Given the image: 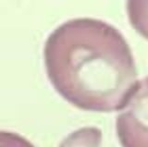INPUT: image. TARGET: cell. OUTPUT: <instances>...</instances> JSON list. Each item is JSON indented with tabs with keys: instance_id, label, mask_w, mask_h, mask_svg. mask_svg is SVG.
Segmentation results:
<instances>
[{
	"instance_id": "1",
	"label": "cell",
	"mask_w": 148,
	"mask_h": 147,
	"mask_svg": "<svg viewBox=\"0 0 148 147\" xmlns=\"http://www.w3.org/2000/svg\"><path fill=\"white\" fill-rule=\"evenodd\" d=\"M44 57L55 90L87 111L121 110L138 83L128 42L101 20L77 18L59 25L45 41Z\"/></svg>"
},
{
	"instance_id": "2",
	"label": "cell",
	"mask_w": 148,
	"mask_h": 147,
	"mask_svg": "<svg viewBox=\"0 0 148 147\" xmlns=\"http://www.w3.org/2000/svg\"><path fill=\"white\" fill-rule=\"evenodd\" d=\"M122 147H148V76L133 90L116 119Z\"/></svg>"
},
{
	"instance_id": "3",
	"label": "cell",
	"mask_w": 148,
	"mask_h": 147,
	"mask_svg": "<svg viewBox=\"0 0 148 147\" xmlns=\"http://www.w3.org/2000/svg\"><path fill=\"white\" fill-rule=\"evenodd\" d=\"M102 131L95 127H83L71 132L58 147H100Z\"/></svg>"
},
{
	"instance_id": "4",
	"label": "cell",
	"mask_w": 148,
	"mask_h": 147,
	"mask_svg": "<svg viewBox=\"0 0 148 147\" xmlns=\"http://www.w3.org/2000/svg\"><path fill=\"white\" fill-rule=\"evenodd\" d=\"M126 10L133 29L148 40V0H130Z\"/></svg>"
},
{
	"instance_id": "5",
	"label": "cell",
	"mask_w": 148,
	"mask_h": 147,
	"mask_svg": "<svg viewBox=\"0 0 148 147\" xmlns=\"http://www.w3.org/2000/svg\"><path fill=\"white\" fill-rule=\"evenodd\" d=\"M1 147H34L24 137L10 131H1Z\"/></svg>"
}]
</instances>
